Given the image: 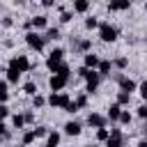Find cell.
Listing matches in <instances>:
<instances>
[{
    "mask_svg": "<svg viewBox=\"0 0 147 147\" xmlns=\"http://www.w3.org/2000/svg\"><path fill=\"white\" fill-rule=\"evenodd\" d=\"M117 34H119V28H115L110 23H99V37H101V41L113 44L117 39Z\"/></svg>",
    "mask_w": 147,
    "mask_h": 147,
    "instance_id": "cell-1",
    "label": "cell"
},
{
    "mask_svg": "<svg viewBox=\"0 0 147 147\" xmlns=\"http://www.w3.org/2000/svg\"><path fill=\"white\" fill-rule=\"evenodd\" d=\"M25 44H28L32 51H37V53H39V51H44V44H46V41H44V37H41L39 32L28 30V34H25Z\"/></svg>",
    "mask_w": 147,
    "mask_h": 147,
    "instance_id": "cell-2",
    "label": "cell"
},
{
    "mask_svg": "<svg viewBox=\"0 0 147 147\" xmlns=\"http://www.w3.org/2000/svg\"><path fill=\"white\" fill-rule=\"evenodd\" d=\"M62 57H64V51H62V48H53V51L48 53V60H46L48 71H53V74H55V69L62 64Z\"/></svg>",
    "mask_w": 147,
    "mask_h": 147,
    "instance_id": "cell-3",
    "label": "cell"
},
{
    "mask_svg": "<svg viewBox=\"0 0 147 147\" xmlns=\"http://www.w3.org/2000/svg\"><path fill=\"white\" fill-rule=\"evenodd\" d=\"M9 69H16L18 74H23V71H28V69H32V64H30V60H28V55H14V57L9 60Z\"/></svg>",
    "mask_w": 147,
    "mask_h": 147,
    "instance_id": "cell-4",
    "label": "cell"
},
{
    "mask_svg": "<svg viewBox=\"0 0 147 147\" xmlns=\"http://www.w3.org/2000/svg\"><path fill=\"white\" fill-rule=\"evenodd\" d=\"M99 80H101V76H99L94 69H90V71L85 74V83H87V85H85V92H87V94H94V92L99 90Z\"/></svg>",
    "mask_w": 147,
    "mask_h": 147,
    "instance_id": "cell-5",
    "label": "cell"
},
{
    "mask_svg": "<svg viewBox=\"0 0 147 147\" xmlns=\"http://www.w3.org/2000/svg\"><path fill=\"white\" fill-rule=\"evenodd\" d=\"M108 131H110V136L103 140L106 147H124V133L119 129H108Z\"/></svg>",
    "mask_w": 147,
    "mask_h": 147,
    "instance_id": "cell-6",
    "label": "cell"
},
{
    "mask_svg": "<svg viewBox=\"0 0 147 147\" xmlns=\"http://www.w3.org/2000/svg\"><path fill=\"white\" fill-rule=\"evenodd\" d=\"M115 80H117V85H119V92H129V94H131V92H136V87H138L133 78L122 76V74H117V76H115Z\"/></svg>",
    "mask_w": 147,
    "mask_h": 147,
    "instance_id": "cell-7",
    "label": "cell"
},
{
    "mask_svg": "<svg viewBox=\"0 0 147 147\" xmlns=\"http://www.w3.org/2000/svg\"><path fill=\"white\" fill-rule=\"evenodd\" d=\"M71 48H74L76 53H90V51H92V41H90V39L71 37Z\"/></svg>",
    "mask_w": 147,
    "mask_h": 147,
    "instance_id": "cell-8",
    "label": "cell"
},
{
    "mask_svg": "<svg viewBox=\"0 0 147 147\" xmlns=\"http://www.w3.org/2000/svg\"><path fill=\"white\" fill-rule=\"evenodd\" d=\"M69 83V76H60V74H53L51 78H48V87L53 90V92H60L64 85Z\"/></svg>",
    "mask_w": 147,
    "mask_h": 147,
    "instance_id": "cell-9",
    "label": "cell"
},
{
    "mask_svg": "<svg viewBox=\"0 0 147 147\" xmlns=\"http://www.w3.org/2000/svg\"><path fill=\"white\" fill-rule=\"evenodd\" d=\"M106 117L103 115H99V113H90L87 115V126H92V129H103L106 126Z\"/></svg>",
    "mask_w": 147,
    "mask_h": 147,
    "instance_id": "cell-10",
    "label": "cell"
},
{
    "mask_svg": "<svg viewBox=\"0 0 147 147\" xmlns=\"http://www.w3.org/2000/svg\"><path fill=\"white\" fill-rule=\"evenodd\" d=\"M64 133H67V136H80V133H83V124L76 122V119H69V122L64 124Z\"/></svg>",
    "mask_w": 147,
    "mask_h": 147,
    "instance_id": "cell-11",
    "label": "cell"
},
{
    "mask_svg": "<svg viewBox=\"0 0 147 147\" xmlns=\"http://www.w3.org/2000/svg\"><path fill=\"white\" fill-rule=\"evenodd\" d=\"M30 28H34V30H46V28H48V16H44V14L32 16V18H30Z\"/></svg>",
    "mask_w": 147,
    "mask_h": 147,
    "instance_id": "cell-12",
    "label": "cell"
},
{
    "mask_svg": "<svg viewBox=\"0 0 147 147\" xmlns=\"http://www.w3.org/2000/svg\"><path fill=\"white\" fill-rule=\"evenodd\" d=\"M131 2L133 0H110L108 2V11H124V9L131 7Z\"/></svg>",
    "mask_w": 147,
    "mask_h": 147,
    "instance_id": "cell-13",
    "label": "cell"
},
{
    "mask_svg": "<svg viewBox=\"0 0 147 147\" xmlns=\"http://www.w3.org/2000/svg\"><path fill=\"white\" fill-rule=\"evenodd\" d=\"M99 55H94L92 51L90 53H85V57H83V67H87V69H96V64H99Z\"/></svg>",
    "mask_w": 147,
    "mask_h": 147,
    "instance_id": "cell-14",
    "label": "cell"
},
{
    "mask_svg": "<svg viewBox=\"0 0 147 147\" xmlns=\"http://www.w3.org/2000/svg\"><path fill=\"white\" fill-rule=\"evenodd\" d=\"M96 74L99 76H110V71H113V62L110 60H99V64H96Z\"/></svg>",
    "mask_w": 147,
    "mask_h": 147,
    "instance_id": "cell-15",
    "label": "cell"
},
{
    "mask_svg": "<svg viewBox=\"0 0 147 147\" xmlns=\"http://www.w3.org/2000/svg\"><path fill=\"white\" fill-rule=\"evenodd\" d=\"M119 113H122V106H117V103H110V106H108V115H106V119H110V122H117Z\"/></svg>",
    "mask_w": 147,
    "mask_h": 147,
    "instance_id": "cell-16",
    "label": "cell"
},
{
    "mask_svg": "<svg viewBox=\"0 0 147 147\" xmlns=\"http://www.w3.org/2000/svg\"><path fill=\"white\" fill-rule=\"evenodd\" d=\"M90 9V0H74V11L76 14H87Z\"/></svg>",
    "mask_w": 147,
    "mask_h": 147,
    "instance_id": "cell-17",
    "label": "cell"
},
{
    "mask_svg": "<svg viewBox=\"0 0 147 147\" xmlns=\"http://www.w3.org/2000/svg\"><path fill=\"white\" fill-rule=\"evenodd\" d=\"M57 39H60V30H57V28H46L44 41H57Z\"/></svg>",
    "mask_w": 147,
    "mask_h": 147,
    "instance_id": "cell-18",
    "label": "cell"
},
{
    "mask_svg": "<svg viewBox=\"0 0 147 147\" xmlns=\"http://www.w3.org/2000/svg\"><path fill=\"white\" fill-rule=\"evenodd\" d=\"M11 126H14V129H23V126H25L23 113H14V115H11Z\"/></svg>",
    "mask_w": 147,
    "mask_h": 147,
    "instance_id": "cell-19",
    "label": "cell"
},
{
    "mask_svg": "<svg viewBox=\"0 0 147 147\" xmlns=\"http://www.w3.org/2000/svg\"><path fill=\"white\" fill-rule=\"evenodd\" d=\"M69 103H71L69 94H67V92H57V108H67Z\"/></svg>",
    "mask_w": 147,
    "mask_h": 147,
    "instance_id": "cell-20",
    "label": "cell"
},
{
    "mask_svg": "<svg viewBox=\"0 0 147 147\" xmlns=\"http://www.w3.org/2000/svg\"><path fill=\"white\" fill-rule=\"evenodd\" d=\"M23 92H25L28 96H34V94H37V83H34V80H28V83L23 85Z\"/></svg>",
    "mask_w": 147,
    "mask_h": 147,
    "instance_id": "cell-21",
    "label": "cell"
},
{
    "mask_svg": "<svg viewBox=\"0 0 147 147\" xmlns=\"http://www.w3.org/2000/svg\"><path fill=\"white\" fill-rule=\"evenodd\" d=\"M46 142L48 145H60V133L57 131H48L46 133Z\"/></svg>",
    "mask_w": 147,
    "mask_h": 147,
    "instance_id": "cell-22",
    "label": "cell"
},
{
    "mask_svg": "<svg viewBox=\"0 0 147 147\" xmlns=\"http://www.w3.org/2000/svg\"><path fill=\"white\" fill-rule=\"evenodd\" d=\"M113 67L115 69H126L129 67V57H115L113 60Z\"/></svg>",
    "mask_w": 147,
    "mask_h": 147,
    "instance_id": "cell-23",
    "label": "cell"
},
{
    "mask_svg": "<svg viewBox=\"0 0 147 147\" xmlns=\"http://www.w3.org/2000/svg\"><path fill=\"white\" fill-rule=\"evenodd\" d=\"M18 78H21V74L16 71V69H7V83H18Z\"/></svg>",
    "mask_w": 147,
    "mask_h": 147,
    "instance_id": "cell-24",
    "label": "cell"
},
{
    "mask_svg": "<svg viewBox=\"0 0 147 147\" xmlns=\"http://www.w3.org/2000/svg\"><path fill=\"white\" fill-rule=\"evenodd\" d=\"M129 101H131V94H129V92H119V94H117V101H115V103H117V106H126Z\"/></svg>",
    "mask_w": 147,
    "mask_h": 147,
    "instance_id": "cell-25",
    "label": "cell"
},
{
    "mask_svg": "<svg viewBox=\"0 0 147 147\" xmlns=\"http://www.w3.org/2000/svg\"><path fill=\"white\" fill-rule=\"evenodd\" d=\"M131 119H133V115H131L129 110H122V113H119V117H117V122H119V124H131Z\"/></svg>",
    "mask_w": 147,
    "mask_h": 147,
    "instance_id": "cell-26",
    "label": "cell"
},
{
    "mask_svg": "<svg viewBox=\"0 0 147 147\" xmlns=\"http://www.w3.org/2000/svg\"><path fill=\"white\" fill-rule=\"evenodd\" d=\"M85 28H87V30L99 28V18H96V16H87V18H85Z\"/></svg>",
    "mask_w": 147,
    "mask_h": 147,
    "instance_id": "cell-27",
    "label": "cell"
},
{
    "mask_svg": "<svg viewBox=\"0 0 147 147\" xmlns=\"http://www.w3.org/2000/svg\"><path fill=\"white\" fill-rule=\"evenodd\" d=\"M32 106H34V108H41V106H46V99H44V96L37 92V94L32 96Z\"/></svg>",
    "mask_w": 147,
    "mask_h": 147,
    "instance_id": "cell-28",
    "label": "cell"
},
{
    "mask_svg": "<svg viewBox=\"0 0 147 147\" xmlns=\"http://www.w3.org/2000/svg\"><path fill=\"white\" fill-rule=\"evenodd\" d=\"M7 99H9V92H7V83H2V85H0V106H2V103H7Z\"/></svg>",
    "mask_w": 147,
    "mask_h": 147,
    "instance_id": "cell-29",
    "label": "cell"
},
{
    "mask_svg": "<svg viewBox=\"0 0 147 147\" xmlns=\"http://www.w3.org/2000/svg\"><path fill=\"white\" fill-rule=\"evenodd\" d=\"M74 103H76V108H85L87 106V94H78Z\"/></svg>",
    "mask_w": 147,
    "mask_h": 147,
    "instance_id": "cell-30",
    "label": "cell"
},
{
    "mask_svg": "<svg viewBox=\"0 0 147 147\" xmlns=\"http://www.w3.org/2000/svg\"><path fill=\"white\" fill-rule=\"evenodd\" d=\"M21 140H23V145H32V142H34V140H37V138H34V133H32V131H25V133H23V138H21Z\"/></svg>",
    "mask_w": 147,
    "mask_h": 147,
    "instance_id": "cell-31",
    "label": "cell"
},
{
    "mask_svg": "<svg viewBox=\"0 0 147 147\" xmlns=\"http://www.w3.org/2000/svg\"><path fill=\"white\" fill-rule=\"evenodd\" d=\"M32 133H34V138H44V136L48 133V129H46V126H34Z\"/></svg>",
    "mask_w": 147,
    "mask_h": 147,
    "instance_id": "cell-32",
    "label": "cell"
},
{
    "mask_svg": "<svg viewBox=\"0 0 147 147\" xmlns=\"http://www.w3.org/2000/svg\"><path fill=\"white\" fill-rule=\"evenodd\" d=\"M108 136H110V131H108L106 126H103V129H96V140H101V142H103Z\"/></svg>",
    "mask_w": 147,
    "mask_h": 147,
    "instance_id": "cell-33",
    "label": "cell"
},
{
    "mask_svg": "<svg viewBox=\"0 0 147 147\" xmlns=\"http://www.w3.org/2000/svg\"><path fill=\"white\" fill-rule=\"evenodd\" d=\"M136 90H138V94H140L142 99H147V80H142V83H140Z\"/></svg>",
    "mask_w": 147,
    "mask_h": 147,
    "instance_id": "cell-34",
    "label": "cell"
},
{
    "mask_svg": "<svg viewBox=\"0 0 147 147\" xmlns=\"http://www.w3.org/2000/svg\"><path fill=\"white\" fill-rule=\"evenodd\" d=\"M136 115H138L140 119H145V117H147V106H145V103H140V106L136 108Z\"/></svg>",
    "mask_w": 147,
    "mask_h": 147,
    "instance_id": "cell-35",
    "label": "cell"
},
{
    "mask_svg": "<svg viewBox=\"0 0 147 147\" xmlns=\"http://www.w3.org/2000/svg\"><path fill=\"white\" fill-rule=\"evenodd\" d=\"M23 117H25V124H32V122H34V113H32V110H25Z\"/></svg>",
    "mask_w": 147,
    "mask_h": 147,
    "instance_id": "cell-36",
    "label": "cell"
},
{
    "mask_svg": "<svg viewBox=\"0 0 147 147\" xmlns=\"http://www.w3.org/2000/svg\"><path fill=\"white\" fill-rule=\"evenodd\" d=\"M71 18H74V14H71V11H62V16H60V21H62V23H69Z\"/></svg>",
    "mask_w": 147,
    "mask_h": 147,
    "instance_id": "cell-37",
    "label": "cell"
},
{
    "mask_svg": "<svg viewBox=\"0 0 147 147\" xmlns=\"http://www.w3.org/2000/svg\"><path fill=\"white\" fill-rule=\"evenodd\" d=\"M5 117H9V108H7L5 103H2V106H0V122H2Z\"/></svg>",
    "mask_w": 147,
    "mask_h": 147,
    "instance_id": "cell-38",
    "label": "cell"
},
{
    "mask_svg": "<svg viewBox=\"0 0 147 147\" xmlns=\"http://www.w3.org/2000/svg\"><path fill=\"white\" fill-rule=\"evenodd\" d=\"M0 23H2V28H11V25H14V21H11V16H5V18L0 21Z\"/></svg>",
    "mask_w": 147,
    "mask_h": 147,
    "instance_id": "cell-39",
    "label": "cell"
},
{
    "mask_svg": "<svg viewBox=\"0 0 147 147\" xmlns=\"http://www.w3.org/2000/svg\"><path fill=\"white\" fill-rule=\"evenodd\" d=\"M0 138H9V131H7L5 122H0Z\"/></svg>",
    "mask_w": 147,
    "mask_h": 147,
    "instance_id": "cell-40",
    "label": "cell"
},
{
    "mask_svg": "<svg viewBox=\"0 0 147 147\" xmlns=\"http://www.w3.org/2000/svg\"><path fill=\"white\" fill-rule=\"evenodd\" d=\"M41 2V7H46V9H51L53 5H55V0H39Z\"/></svg>",
    "mask_w": 147,
    "mask_h": 147,
    "instance_id": "cell-41",
    "label": "cell"
},
{
    "mask_svg": "<svg viewBox=\"0 0 147 147\" xmlns=\"http://www.w3.org/2000/svg\"><path fill=\"white\" fill-rule=\"evenodd\" d=\"M64 110H67V113H69V115H74V113H76V110H78V108H76V103H69V106H67V108H64Z\"/></svg>",
    "mask_w": 147,
    "mask_h": 147,
    "instance_id": "cell-42",
    "label": "cell"
},
{
    "mask_svg": "<svg viewBox=\"0 0 147 147\" xmlns=\"http://www.w3.org/2000/svg\"><path fill=\"white\" fill-rule=\"evenodd\" d=\"M138 147H147V140H140V142H138Z\"/></svg>",
    "mask_w": 147,
    "mask_h": 147,
    "instance_id": "cell-43",
    "label": "cell"
},
{
    "mask_svg": "<svg viewBox=\"0 0 147 147\" xmlns=\"http://www.w3.org/2000/svg\"><path fill=\"white\" fill-rule=\"evenodd\" d=\"M14 2H16V5H25V0H14Z\"/></svg>",
    "mask_w": 147,
    "mask_h": 147,
    "instance_id": "cell-44",
    "label": "cell"
},
{
    "mask_svg": "<svg viewBox=\"0 0 147 147\" xmlns=\"http://www.w3.org/2000/svg\"><path fill=\"white\" fill-rule=\"evenodd\" d=\"M46 147H60V145H48V142H46Z\"/></svg>",
    "mask_w": 147,
    "mask_h": 147,
    "instance_id": "cell-45",
    "label": "cell"
},
{
    "mask_svg": "<svg viewBox=\"0 0 147 147\" xmlns=\"http://www.w3.org/2000/svg\"><path fill=\"white\" fill-rule=\"evenodd\" d=\"M2 83H5V80H2V78H0V85H2Z\"/></svg>",
    "mask_w": 147,
    "mask_h": 147,
    "instance_id": "cell-46",
    "label": "cell"
},
{
    "mask_svg": "<svg viewBox=\"0 0 147 147\" xmlns=\"http://www.w3.org/2000/svg\"><path fill=\"white\" fill-rule=\"evenodd\" d=\"M30 2H39V0H30Z\"/></svg>",
    "mask_w": 147,
    "mask_h": 147,
    "instance_id": "cell-47",
    "label": "cell"
},
{
    "mask_svg": "<svg viewBox=\"0 0 147 147\" xmlns=\"http://www.w3.org/2000/svg\"><path fill=\"white\" fill-rule=\"evenodd\" d=\"M85 147H92V145H85Z\"/></svg>",
    "mask_w": 147,
    "mask_h": 147,
    "instance_id": "cell-48",
    "label": "cell"
}]
</instances>
